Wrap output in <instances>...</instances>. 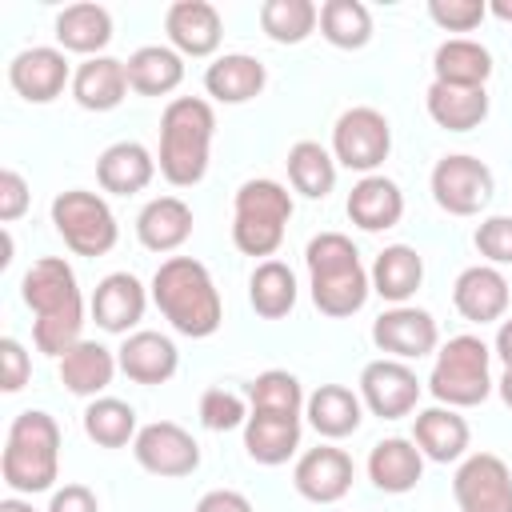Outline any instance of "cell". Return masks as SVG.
I'll return each mask as SVG.
<instances>
[{
	"instance_id": "1",
	"label": "cell",
	"mask_w": 512,
	"mask_h": 512,
	"mask_svg": "<svg viewBox=\"0 0 512 512\" xmlns=\"http://www.w3.org/2000/svg\"><path fill=\"white\" fill-rule=\"evenodd\" d=\"M20 300L32 312V344L44 356H64L72 344H80L84 328V296L76 284V272L60 256H40L20 276Z\"/></svg>"
},
{
	"instance_id": "2",
	"label": "cell",
	"mask_w": 512,
	"mask_h": 512,
	"mask_svg": "<svg viewBox=\"0 0 512 512\" xmlns=\"http://www.w3.org/2000/svg\"><path fill=\"white\" fill-rule=\"evenodd\" d=\"M152 304L160 316L192 340H204L220 328L224 304L212 284V272L192 256H168L152 276Z\"/></svg>"
},
{
	"instance_id": "3",
	"label": "cell",
	"mask_w": 512,
	"mask_h": 512,
	"mask_svg": "<svg viewBox=\"0 0 512 512\" xmlns=\"http://www.w3.org/2000/svg\"><path fill=\"white\" fill-rule=\"evenodd\" d=\"M212 136H216V112L200 96H176L168 100L160 116V152L156 168L172 188H192L208 172L212 156Z\"/></svg>"
},
{
	"instance_id": "4",
	"label": "cell",
	"mask_w": 512,
	"mask_h": 512,
	"mask_svg": "<svg viewBox=\"0 0 512 512\" xmlns=\"http://www.w3.org/2000/svg\"><path fill=\"white\" fill-rule=\"evenodd\" d=\"M304 260H308V288H312L316 312L344 320V316H356L364 308L372 280H368V268L360 264L356 244L344 232L312 236L304 248Z\"/></svg>"
},
{
	"instance_id": "5",
	"label": "cell",
	"mask_w": 512,
	"mask_h": 512,
	"mask_svg": "<svg viewBox=\"0 0 512 512\" xmlns=\"http://www.w3.org/2000/svg\"><path fill=\"white\" fill-rule=\"evenodd\" d=\"M0 476L20 496H36V492H48L56 484V476H60V424L48 412L28 408L8 424Z\"/></svg>"
},
{
	"instance_id": "6",
	"label": "cell",
	"mask_w": 512,
	"mask_h": 512,
	"mask_svg": "<svg viewBox=\"0 0 512 512\" xmlns=\"http://www.w3.org/2000/svg\"><path fill=\"white\" fill-rule=\"evenodd\" d=\"M292 220V192L280 180H244L232 200V244L244 256H272Z\"/></svg>"
},
{
	"instance_id": "7",
	"label": "cell",
	"mask_w": 512,
	"mask_h": 512,
	"mask_svg": "<svg viewBox=\"0 0 512 512\" xmlns=\"http://www.w3.org/2000/svg\"><path fill=\"white\" fill-rule=\"evenodd\" d=\"M428 392L448 408H476L492 392V348L480 336H452L432 364Z\"/></svg>"
},
{
	"instance_id": "8",
	"label": "cell",
	"mask_w": 512,
	"mask_h": 512,
	"mask_svg": "<svg viewBox=\"0 0 512 512\" xmlns=\"http://www.w3.org/2000/svg\"><path fill=\"white\" fill-rule=\"evenodd\" d=\"M52 224H56L60 240L76 256H104L120 240V224H116L108 200L96 196V192H88V188L60 192L52 200Z\"/></svg>"
},
{
	"instance_id": "9",
	"label": "cell",
	"mask_w": 512,
	"mask_h": 512,
	"mask_svg": "<svg viewBox=\"0 0 512 512\" xmlns=\"http://www.w3.org/2000/svg\"><path fill=\"white\" fill-rule=\"evenodd\" d=\"M388 152H392V124L380 108L356 104L340 112V120L332 124V156L348 172L372 176L388 160Z\"/></svg>"
},
{
	"instance_id": "10",
	"label": "cell",
	"mask_w": 512,
	"mask_h": 512,
	"mask_svg": "<svg viewBox=\"0 0 512 512\" xmlns=\"http://www.w3.org/2000/svg\"><path fill=\"white\" fill-rule=\"evenodd\" d=\"M432 200L448 212V216H476L488 208L492 192H496V180H492V168L468 152H452V156H440L436 168H432Z\"/></svg>"
},
{
	"instance_id": "11",
	"label": "cell",
	"mask_w": 512,
	"mask_h": 512,
	"mask_svg": "<svg viewBox=\"0 0 512 512\" xmlns=\"http://www.w3.org/2000/svg\"><path fill=\"white\" fill-rule=\"evenodd\" d=\"M460 512H512V472L496 452H472L452 476Z\"/></svg>"
},
{
	"instance_id": "12",
	"label": "cell",
	"mask_w": 512,
	"mask_h": 512,
	"mask_svg": "<svg viewBox=\"0 0 512 512\" xmlns=\"http://www.w3.org/2000/svg\"><path fill=\"white\" fill-rule=\"evenodd\" d=\"M132 456L144 472L176 480V476H192L200 468V444L192 440L188 428L172 424V420H152L136 432L132 440Z\"/></svg>"
},
{
	"instance_id": "13",
	"label": "cell",
	"mask_w": 512,
	"mask_h": 512,
	"mask_svg": "<svg viewBox=\"0 0 512 512\" xmlns=\"http://www.w3.org/2000/svg\"><path fill=\"white\" fill-rule=\"evenodd\" d=\"M372 344L392 356V360H420L428 352H436L440 344V328L432 320V312L416 308V304H392L388 312H380L372 320Z\"/></svg>"
},
{
	"instance_id": "14",
	"label": "cell",
	"mask_w": 512,
	"mask_h": 512,
	"mask_svg": "<svg viewBox=\"0 0 512 512\" xmlns=\"http://www.w3.org/2000/svg\"><path fill=\"white\" fill-rule=\"evenodd\" d=\"M360 400H364V408L372 416L400 420V416H408L416 408L420 380H416V372L404 360L380 356V360H368L364 372H360Z\"/></svg>"
},
{
	"instance_id": "15",
	"label": "cell",
	"mask_w": 512,
	"mask_h": 512,
	"mask_svg": "<svg viewBox=\"0 0 512 512\" xmlns=\"http://www.w3.org/2000/svg\"><path fill=\"white\" fill-rule=\"evenodd\" d=\"M8 84L28 104H52L64 88H72V64H68L64 48L36 44V48H24L12 56Z\"/></svg>"
},
{
	"instance_id": "16",
	"label": "cell",
	"mask_w": 512,
	"mask_h": 512,
	"mask_svg": "<svg viewBox=\"0 0 512 512\" xmlns=\"http://www.w3.org/2000/svg\"><path fill=\"white\" fill-rule=\"evenodd\" d=\"M352 456L336 444H320V448H308L296 468H292V484L304 500L312 504H336L348 496L352 488Z\"/></svg>"
},
{
	"instance_id": "17",
	"label": "cell",
	"mask_w": 512,
	"mask_h": 512,
	"mask_svg": "<svg viewBox=\"0 0 512 512\" xmlns=\"http://www.w3.org/2000/svg\"><path fill=\"white\" fill-rule=\"evenodd\" d=\"M164 32H168V40H172V48L180 56L204 60V56H212L220 48L224 20H220L216 4H208V0H176L164 12Z\"/></svg>"
},
{
	"instance_id": "18",
	"label": "cell",
	"mask_w": 512,
	"mask_h": 512,
	"mask_svg": "<svg viewBox=\"0 0 512 512\" xmlns=\"http://www.w3.org/2000/svg\"><path fill=\"white\" fill-rule=\"evenodd\" d=\"M148 292L132 272H108L92 292V320L112 336H132V328L144 320Z\"/></svg>"
},
{
	"instance_id": "19",
	"label": "cell",
	"mask_w": 512,
	"mask_h": 512,
	"mask_svg": "<svg viewBox=\"0 0 512 512\" xmlns=\"http://www.w3.org/2000/svg\"><path fill=\"white\" fill-rule=\"evenodd\" d=\"M452 304L468 324H492L508 312V280L492 264H472L452 284Z\"/></svg>"
},
{
	"instance_id": "20",
	"label": "cell",
	"mask_w": 512,
	"mask_h": 512,
	"mask_svg": "<svg viewBox=\"0 0 512 512\" xmlns=\"http://www.w3.org/2000/svg\"><path fill=\"white\" fill-rule=\"evenodd\" d=\"M116 360H120V372L132 384H148V388L152 384H168L176 376V368H180L176 344L168 336H160V332H148V328L124 336V344L116 348Z\"/></svg>"
},
{
	"instance_id": "21",
	"label": "cell",
	"mask_w": 512,
	"mask_h": 512,
	"mask_svg": "<svg viewBox=\"0 0 512 512\" xmlns=\"http://www.w3.org/2000/svg\"><path fill=\"white\" fill-rule=\"evenodd\" d=\"M344 208H348V220H352L356 228H364V232H388V228H396L400 216H404V192H400L396 180L372 172V176H360V180L352 184Z\"/></svg>"
},
{
	"instance_id": "22",
	"label": "cell",
	"mask_w": 512,
	"mask_h": 512,
	"mask_svg": "<svg viewBox=\"0 0 512 512\" xmlns=\"http://www.w3.org/2000/svg\"><path fill=\"white\" fill-rule=\"evenodd\" d=\"M412 440L416 448L424 452V460H436V464H452V460H464L468 452V420L460 416V408H448V404H432L424 412H416V424H412Z\"/></svg>"
},
{
	"instance_id": "23",
	"label": "cell",
	"mask_w": 512,
	"mask_h": 512,
	"mask_svg": "<svg viewBox=\"0 0 512 512\" xmlns=\"http://www.w3.org/2000/svg\"><path fill=\"white\" fill-rule=\"evenodd\" d=\"M128 96V68L116 56H88L72 72V100L84 112H112Z\"/></svg>"
},
{
	"instance_id": "24",
	"label": "cell",
	"mask_w": 512,
	"mask_h": 512,
	"mask_svg": "<svg viewBox=\"0 0 512 512\" xmlns=\"http://www.w3.org/2000/svg\"><path fill=\"white\" fill-rule=\"evenodd\" d=\"M424 476V452L416 448V440H404V436H388V440H376L372 452H368V480L388 492V496H404L420 484Z\"/></svg>"
},
{
	"instance_id": "25",
	"label": "cell",
	"mask_w": 512,
	"mask_h": 512,
	"mask_svg": "<svg viewBox=\"0 0 512 512\" xmlns=\"http://www.w3.org/2000/svg\"><path fill=\"white\" fill-rule=\"evenodd\" d=\"M152 176H156V156L136 140H116L96 160V180L112 196H136L152 184Z\"/></svg>"
},
{
	"instance_id": "26",
	"label": "cell",
	"mask_w": 512,
	"mask_h": 512,
	"mask_svg": "<svg viewBox=\"0 0 512 512\" xmlns=\"http://www.w3.org/2000/svg\"><path fill=\"white\" fill-rule=\"evenodd\" d=\"M268 68L248 52H224L204 72V92L220 104H248L264 92Z\"/></svg>"
},
{
	"instance_id": "27",
	"label": "cell",
	"mask_w": 512,
	"mask_h": 512,
	"mask_svg": "<svg viewBox=\"0 0 512 512\" xmlns=\"http://www.w3.org/2000/svg\"><path fill=\"white\" fill-rule=\"evenodd\" d=\"M300 448V416H284V412H248L244 420V452L264 464H288Z\"/></svg>"
},
{
	"instance_id": "28",
	"label": "cell",
	"mask_w": 512,
	"mask_h": 512,
	"mask_svg": "<svg viewBox=\"0 0 512 512\" xmlns=\"http://www.w3.org/2000/svg\"><path fill=\"white\" fill-rule=\"evenodd\" d=\"M116 368H120V360H116L112 348H104L100 340H80V344H72V348L60 356V384H64L72 396L96 400V396L112 384Z\"/></svg>"
},
{
	"instance_id": "29",
	"label": "cell",
	"mask_w": 512,
	"mask_h": 512,
	"mask_svg": "<svg viewBox=\"0 0 512 512\" xmlns=\"http://www.w3.org/2000/svg\"><path fill=\"white\" fill-rule=\"evenodd\" d=\"M432 76L452 88H484L492 76V52L472 36H452L432 52Z\"/></svg>"
},
{
	"instance_id": "30",
	"label": "cell",
	"mask_w": 512,
	"mask_h": 512,
	"mask_svg": "<svg viewBox=\"0 0 512 512\" xmlns=\"http://www.w3.org/2000/svg\"><path fill=\"white\" fill-rule=\"evenodd\" d=\"M192 236V208L180 196H156L136 216V240L148 252H176Z\"/></svg>"
},
{
	"instance_id": "31",
	"label": "cell",
	"mask_w": 512,
	"mask_h": 512,
	"mask_svg": "<svg viewBox=\"0 0 512 512\" xmlns=\"http://www.w3.org/2000/svg\"><path fill=\"white\" fill-rule=\"evenodd\" d=\"M372 292L388 304H408L416 296V288L424 284V260L412 244H388L376 260H372Z\"/></svg>"
},
{
	"instance_id": "32",
	"label": "cell",
	"mask_w": 512,
	"mask_h": 512,
	"mask_svg": "<svg viewBox=\"0 0 512 512\" xmlns=\"http://www.w3.org/2000/svg\"><path fill=\"white\" fill-rule=\"evenodd\" d=\"M304 416H308V424H312L324 440H344V436H352V432L360 428V420H364V400H360V392H352V388H344V384H320V388L308 396Z\"/></svg>"
},
{
	"instance_id": "33",
	"label": "cell",
	"mask_w": 512,
	"mask_h": 512,
	"mask_svg": "<svg viewBox=\"0 0 512 512\" xmlns=\"http://www.w3.org/2000/svg\"><path fill=\"white\" fill-rule=\"evenodd\" d=\"M128 88L140 92V96H168L180 88L184 80V56L168 44H144L136 48L128 60Z\"/></svg>"
},
{
	"instance_id": "34",
	"label": "cell",
	"mask_w": 512,
	"mask_h": 512,
	"mask_svg": "<svg viewBox=\"0 0 512 512\" xmlns=\"http://www.w3.org/2000/svg\"><path fill=\"white\" fill-rule=\"evenodd\" d=\"M56 40L64 52L76 56H104L108 40H112V16L100 4H68L56 16Z\"/></svg>"
},
{
	"instance_id": "35",
	"label": "cell",
	"mask_w": 512,
	"mask_h": 512,
	"mask_svg": "<svg viewBox=\"0 0 512 512\" xmlns=\"http://www.w3.org/2000/svg\"><path fill=\"white\" fill-rule=\"evenodd\" d=\"M428 116L444 132H472L488 120V92L484 88H452V84H428Z\"/></svg>"
},
{
	"instance_id": "36",
	"label": "cell",
	"mask_w": 512,
	"mask_h": 512,
	"mask_svg": "<svg viewBox=\"0 0 512 512\" xmlns=\"http://www.w3.org/2000/svg\"><path fill=\"white\" fill-rule=\"evenodd\" d=\"M296 276L284 260H260L248 276V304L256 316L264 320H284L292 308H296Z\"/></svg>"
},
{
	"instance_id": "37",
	"label": "cell",
	"mask_w": 512,
	"mask_h": 512,
	"mask_svg": "<svg viewBox=\"0 0 512 512\" xmlns=\"http://www.w3.org/2000/svg\"><path fill=\"white\" fill-rule=\"evenodd\" d=\"M284 164H288V184L308 200H324L336 188V156L320 140H296Z\"/></svg>"
},
{
	"instance_id": "38",
	"label": "cell",
	"mask_w": 512,
	"mask_h": 512,
	"mask_svg": "<svg viewBox=\"0 0 512 512\" xmlns=\"http://www.w3.org/2000/svg\"><path fill=\"white\" fill-rule=\"evenodd\" d=\"M136 408L116 396H96L84 408V436L100 448H124L136 440Z\"/></svg>"
},
{
	"instance_id": "39",
	"label": "cell",
	"mask_w": 512,
	"mask_h": 512,
	"mask_svg": "<svg viewBox=\"0 0 512 512\" xmlns=\"http://www.w3.org/2000/svg\"><path fill=\"white\" fill-rule=\"evenodd\" d=\"M320 36L332 48L356 52L372 40V12L360 0H324L320 4Z\"/></svg>"
},
{
	"instance_id": "40",
	"label": "cell",
	"mask_w": 512,
	"mask_h": 512,
	"mask_svg": "<svg viewBox=\"0 0 512 512\" xmlns=\"http://www.w3.org/2000/svg\"><path fill=\"white\" fill-rule=\"evenodd\" d=\"M320 24V8L312 0H264L260 28L276 44H304Z\"/></svg>"
},
{
	"instance_id": "41",
	"label": "cell",
	"mask_w": 512,
	"mask_h": 512,
	"mask_svg": "<svg viewBox=\"0 0 512 512\" xmlns=\"http://www.w3.org/2000/svg\"><path fill=\"white\" fill-rule=\"evenodd\" d=\"M308 404L300 380L284 368H268L248 384V408L252 412H284V416H300Z\"/></svg>"
},
{
	"instance_id": "42",
	"label": "cell",
	"mask_w": 512,
	"mask_h": 512,
	"mask_svg": "<svg viewBox=\"0 0 512 512\" xmlns=\"http://www.w3.org/2000/svg\"><path fill=\"white\" fill-rule=\"evenodd\" d=\"M248 412H252L248 400L236 396V392H228V388H208V392L200 396V424H204L208 432H232V428H244Z\"/></svg>"
},
{
	"instance_id": "43",
	"label": "cell",
	"mask_w": 512,
	"mask_h": 512,
	"mask_svg": "<svg viewBox=\"0 0 512 512\" xmlns=\"http://www.w3.org/2000/svg\"><path fill=\"white\" fill-rule=\"evenodd\" d=\"M428 16L444 32H472L488 16V4L484 0H428Z\"/></svg>"
},
{
	"instance_id": "44",
	"label": "cell",
	"mask_w": 512,
	"mask_h": 512,
	"mask_svg": "<svg viewBox=\"0 0 512 512\" xmlns=\"http://www.w3.org/2000/svg\"><path fill=\"white\" fill-rule=\"evenodd\" d=\"M472 240H476V252L492 268L512 264V216H488V220H480V228H476Z\"/></svg>"
},
{
	"instance_id": "45",
	"label": "cell",
	"mask_w": 512,
	"mask_h": 512,
	"mask_svg": "<svg viewBox=\"0 0 512 512\" xmlns=\"http://www.w3.org/2000/svg\"><path fill=\"white\" fill-rule=\"evenodd\" d=\"M32 376V360L24 352V344L16 336H4L0 340V388L4 392H20Z\"/></svg>"
},
{
	"instance_id": "46",
	"label": "cell",
	"mask_w": 512,
	"mask_h": 512,
	"mask_svg": "<svg viewBox=\"0 0 512 512\" xmlns=\"http://www.w3.org/2000/svg\"><path fill=\"white\" fill-rule=\"evenodd\" d=\"M28 204H32L28 180H24L16 168H4V172H0V220H4V224L20 220V216L28 212Z\"/></svg>"
},
{
	"instance_id": "47",
	"label": "cell",
	"mask_w": 512,
	"mask_h": 512,
	"mask_svg": "<svg viewBox=\"0 0 512 512\" xmlns=\"http://www.w3.org/2000/svg\"><path fill=\"white\" fill-rule=\"evenodd\" d=\"M48 512H100V500L88 484H64L52 492Z\"/></svg>"
},
{
	"instance_id": "48",
	"label": "cell",
	"mask_w": 512,
	"mask_h": 512,
	"mask_svg": "<svg viewBox=\"0 0 512 512\" xmlns=\"http://www.w3.org/2000/svg\"><path fill=\"white\" fill-rule=\"evenodd\" d=\"M196 512H256V508H252V500H248L244 492H236V488H212V492H204V496L196 500Z\"/></svg>"
},
{
	"instance_id": "49",
	"label": "cell",
	"mask_w": 512,
	"mask_h": 512,
	"mask_svg": "<svg viewBox=\"0 0 512 512\" xmlns=\"http://www.w3.org/2000/svg\"><path fill=\"white\" fill-rule=\"evenodd\" d=\"M496 356L504 360V368H512V316L500 320V332H496Z\"/></svg>"
},
{
	"instance_id": "50",
	"label": "cell",
	"mask_w": 512,
	"mask_h": 512,
	"mask_svg": "<svg viewBox=\"0 0 512 512\" xmlns=\"http://www.w3.org/2000/svg\"><path fill=\"white\" fill-rule=\"evenodd\" d=\"M488 12H492L496 20H508V24H512V0H492Z\"/></svg>"
},
{
	"instance_id": "51",
	"label": "cell",
	"mask_w": 512,
	"mask_h": 512,
	"mask_svg": "<svg viewBox=\"0 0 512 512\" xmlns=\"http://www.w3.org/2000/svg\"><path fill=\"white\" fill-rule=\"evenodd\" d=\"M0 512H36L28 500H20V496H8V500H0Z\"/></svg>"
},
{
	"instance_id": "52",
	"label": "cell",
	"mask_w": 512,
	"mask_h": 512,
	"mask_svg": "<svg viewBox=\"0 0 512 512\" xmlns=\"http://www.w3.org/2000/svg\"><path fill=\"white\" fill-rule=\"evenodd\" d=\"M496 388H500V400L512 408V368H504V376H500V384H496Z\"/></svg>"
},
{
	"instance_id": "53",
	"label": "cell",
	"mask_w": 512,
	"mask_h": 512,
	"mask_svg": "<svg viewBox=\"0 0 512 512\" xmlns=\"http://www.w3.org/2000/svg\"><path fill=\"white\" fill-rule=\"evenodd\" d=\"M328 512H336V508H328Z\"/></svg>"
}]
</instances>
